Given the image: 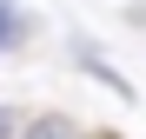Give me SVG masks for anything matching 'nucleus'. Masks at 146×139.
<instances>
[{
  "mask_svg": "<svg viewBox=\"0 0 146 139\" xmlns=\"http://www.w3.org/2000/svg\"><path fill=\"white\" fill-rule=\"evenodd\" d=\"M86 139H126V132H113V126H86Z\"/></svg>",
  "mask_w": 146,
  "mask_h": 139,
  "instance_id": "5",
  "label": "nucleus"
},
{
  "mask_svg": "<svg viewBox=\"0 0 146 139\" xmlns=\"http://www.w3.org/2000/svg\"><path fill=\"white\" fill-rule=\"evenodd\" d=\"M73 60H80V66H86V73L100 80L106 93H119V99H133V80H126V73H113V66H106V53H100L93 40H80V33H73Z\"/></svg>",
  "mask_w": 146,
  "mask_h": 139,
  "instance_id": "2",
  "label": "nucleus"
},
{
  "mask_svg": "<svg viewBox=\"0 0 146 139\" xmlns=\"http://www.w3.org/2000/svg\"><path fill=\"white\" fill-rule=\"evenodd\" d=\"M20 119H27V113H20V106H7V99H0V139H20Z\"/></svg>",
  "mask_w": 146,
  "mask_h": 139,
  "instance_id": "4",
  "label": "nucleus"
},
{
  "mask_svg": "<svg viewBox=\"0 0 146 139\" xmlns=\"http://www.w3.org/2000/svg\"><path fill=\"white\" fill-rule=\"evenodd\" d=\"M20 139H86V126L73 119V113L46 106V113H27V119H20Z\"/></svg>",
  "mask_w": 146,
  "mask_h": 139,
  "instance_id": "1",
  "label": "nucleus"
},
{
  "mask_svg": "<svg viewBox=\"0 0 146 139\" xmlns=\"http://www.w3.org/2000/svg\"><path fill=\"white\" fill-rule=\"evenodd\" d=\"M27 40H33V13L20 7V0H0V60H7V53H20Z\"/></svg>",
  "mask_w": 146,
  "mask_h": 139,
  "instance_id": "3",
  "label": "nucleus"
}]
</instances>
